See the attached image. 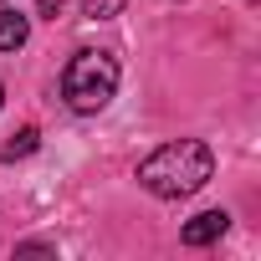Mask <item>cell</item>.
I'll use <instances>...</instances> for the list:
<instances>
[{"mask_svg":"<svg viewBox=\"0 0 261 261\" xmlns=\"http://www.w3.org/2000/svg\"><path fill=\"white\" fill-rule=\"evenodd\" d=\"M210 174H215V159H210V149H205L200 139L164 144V149H154V154L139 164V185H144L149 195H159V200H185V195H195L200 185H210Z\"/></svg>","mask_w":261,"mask_h":261,"instance_id":"6da1fadb","label":"cell"},{"mask_svg":"<svg viewBox=\"0 0 261 261\" xmlns=\"http://www.w3.org/2000/svg\"><path fill=\"white\" fill-rule=\"evenodd\" d=\"M118 92V57L113 51H77L62 72V97L77 113H102Z\"/></svg>","mask_w":261,"mask_h":261,"instance_id":"7a4b0ae2","label":"cell"},{"mask_svg":"<svg viewBox=\"0 0 261 261\" xmlns=\"http://www.w3.org/2000/svg\"><path fill=\"white\" fill-rule=\"evenodd\" d=\"M225 225H230V215H225V210H200V215L185 225V246H210V241H220V236H225Z\"/></svg>","mask_w":261,"mask_h":261,"instance_id":"3957f363","label":"cell"},{"mask_svg":"<svg viewBox=\"0 0 261 261\" xmlns=\"http://www.w3.org/2000/svg\"><path fill=\"white\" fill-rule=\"evenodd\" d=\"M26 36H31V26L21 11H0V51H21Z\"/></svg>","mask_w":261,"mask_h":261,"instance_id":"277c9868","label":"cell"},{"mask_svg":"<svg viewBox=\"0 0 261 261\" xmlns=\"http://www.w3.org/2000/svg\"><path fill=\"white\" fill-rule=\"evenodd\" d=\"M36 144H41V134H36V128H21V134H11L6 144H0V164H11V159H26V154H36Z\"/></svg>","mask_w":261,"mask_h":261,"instance_id":"5b68a950","label":"cell"},{"mask_svg":"<svg viewBox=\"0 0 261 261\" xmlns=\"http://www.w3.org/2000/svg\"><path fill=\"white\" fill-rule=\"evenodd\" d=\"M128 6V0H82V11L92 16V21H108V16H118Z\"/></svg>","mask_w":261,"mask_h":261,"instance_id":"8992f818","label":"cell"},{"mask_svg":"<svg viewBox=\"0 0 261 261\" xmlns=\"http://www.w3.org/2000/svg\"><path fill=\"white\" fill-rule=\"evenodd\" d=\"M36 6H41V16H46V21H57V11H62V0H36Z\"/></svg>","mask_w":261,"mask_h":261,"instance_id":"52a82bcc","label":"cell"},{"mask_svg":"<svg viewBox=\"0 0 261 261\" xmlns=\"http://www.w3.org/2000/svg\"><path fill=\"white\" fill-rule=\"evenodd\" d=\"M0 102H6V87H0Z\"/></svg>","mask_w":261,"mask_h":261,"instance_id":"ba28073f","label":"cell"}]
</instances>
